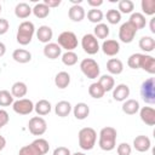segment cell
Returning <instances> with one entry per match:
<instances>
[{
  "mask_svg": "<svg viewBox=\"0 0 155 155\" xmlns=\"http://www.w3.org/2000/svg\"><path fill=\"white\" fill-rule=\"evenodd\" d=\"M98 84L103 87V90L105 92H109V91H113V88L115 87V80L111 75L109 74H104L102 76H99L98 79Z\"/></svg>",
  "mask_w": 155,
  "mask_h": 155,
  "instance_id": "cell-29",
  "label": "cell"
},
{
  "mask_svg": "<svg viewBox=\"0 0 155 155\" xmlns=\"http://www.w3.org/2000/svg\"><path fill=\"white\" fill-rule=\"evenodd\" d=\"M139 108H140V105H139V102L137 99H126L122 103V107H121L122 111L127 115L137 114L139 111Z\"/></svg>",
  "mask_w": 155,
  "mask_h": 155,
  "instance_id": "cell-25",
  "label": "cell"
},
{
  "mask_svg": "<svg viewBox=\"0 0 155 155\" xmlns=\"http://www.w3.org/2000/svg\"><path fill=\"white\" fill-rule=\"evenodd\" d=\"M116 137L117 132L111 126H105L99 131L98 145L104 151H111L116 147Z\"/></svg>",
  "mask_w": 155,
  "mask_h": 155,
  "instance_id": "cell-1",
  "label": "cell"
},
{
  "mask_svg": "<svg viewBox=\"0 0 155 155\" xmlns=\"http://www.w3.org/2000/svg\"><path fill=\"white\" fill-rule=\"evenodd\" d=\"M130 87L126 84H119L113 88V98L116 102H125L130 96Z\"/></svg>",
  "mask_w": 155,
  "mask_h": 155,
  "instance_id": "cell-12",
  "label": "cell"
},
{
  "mask_svg": "<svg viewBox=\"0 0 155 155\" xmlns=\"http://www.w3.org/2000/svg\"><path fill=\"white\" fill-rule=\"evenodd\" d=\"M149 27H150V31H151L153 34H155V18H151V19H150Z\"/></svg>",
  "mask_w": 155,
  "mask_h": 155,
  "instance_id": "cell-51",
  "label": "cell"
},
{
  "mask_svg": "<svg viewBox=\"0 0 155 155\" xmlns=\"http://www.w3.org/2000/svg\"><path fill=\"white\" fill-rule=\"evenodd\" d=\"M34 34H35V25H34V23L30 22V21H23L18 25L16 40H17V42L19 45L25 46V45L31 42Z\"/></svg>",
  "mask_w": 155,
  "mask_h": 155,
  "instance_id": "cell-3",
  "label": "cell"
},
{
  "mask_svg": "<svg viewBox=\"0 0 155 155\" xmlns=\"http://www.w3.org/2000/svg\"><path fill=\"white\" fill-rule=\"evenodd\" d=\"M34 110L39 116H45L51 113L52 105L47 99H40L34 104Z\"/></svg>",
  "mask_w": 155,
  "mask_h": 155,
  "instance_id": "cell-24",
  "label": "cell"
},
{
  "mask_svg": "<svg viewBox=\"0 0 155 155\" xmlns=\"http://www.w3.org/2000/svg\"><path fill=\"white\" fill-rule=\"evenodd\" d=\"M139 69H143L144 71L149 73V74H155V58L150 54H142V59H140V65Z\"/></svg>",
  "mask_w": 155,
  "mask_h": 155,
  "instance_id": "cell-18",
  "label": "cell"
},
{
  "mask_svg": "<svg viewBox=\"0 0 155 155\" xmlns=\"http://www.w3.org/2000/svg\"><path fill=\"white\" fill-rule=\"evenodd\" d=\"M71 110H73V107L68 101H59L54 105V113L59 117H67L71 113Z\"/></svg>",
  "mask_w": 155,
  "mask_h": 155,
  "instance_id": "cell-21",
  "label": "cell"
},
{
  "mask_svg": "<svg viewBox=\"0 0 155 155\" xmlns=\"http://www.w3.org/2000/svg\"><path fill=\"white\" fill-rule=\"evenodd\" d=\"M62 58V63L64 65H68V67H71V65H75L78 63V54L74 52V51H65L64 53H62L61 56Z\"/></svg>",
  "mask_w": 155,
  "mask_h": 155,
  "instance_id": "cell-34",
  "label": "cell"
},
{
  "mask_svg": "<svg viewBox=\"0 0 155 155\" xmlns=\"http://www.w3.org/2000/svg\"><path fill=\"white\" fill-rule=\"evenodd\" d=\"M128 22L137 29V31L139 29H143L147 24V19H145V16L140 12H132V15L130 16V19Z\"/></svg>",
  "mask_w": 155,
  "mask_h": 155,
  "instance_id": "cell-27",
  "label": "cell"
},
{
  "mask_svg": "<svg viewBox=\"0 0 155 155\" xmlns=\"http://www.w3.org/2000/svg\"><path fill=\"white\" fill-rule=\"evenodd\" d=\"M140 6L143 15L153 16L155 13V0H142Z\"/></svg>",
  "mask_w": 155,
  "mask_h": 155,
  "instance_id": "cell-38",
  "label": "cell"
},
{
  "mask_svg": "<svg viewBox=\"0 0 155 155\" xmlns=\"http://www.w3.org/2000/svg\"><path fill=\"white\" fill-rule=\"evenodd\" d=\"M10 29V23L6 18H0V35H4Z\"/></svg>",
  "mask_w": 155,
  "mask_h": 155,
  "instance_id": "cell-45",
  "label": "cell"
},
{
  "mask_svg": "<svg viewBox=\"0 0 155 155\" xmlns=\"http://www.w3.org/2000/svg\"><path fill=\"white\" fill-rule=\"evenodd\" d=\"M10 120V116H8V113L4 109H0V128H2L4 126L7 125Z\"/></svg>",
  "mask_w": 155,
  "mask_h": 155,
  "instance_id": "cell-44",
  "label": "cell"
},
{
  "mask_svg": "<svg viewBox=\"0 0 155 155\" xmlns=\"http://www.w3.org/2000/svg\"><path fill=\"white\" fill-rule=\"evenodd\" d=\"M71 111H73L75 119H78V120H85L90 115V107L86 103L80 102V103H76L73 107V110Z\"/></svg>",
  "mask_w": 155,
  "mask_h": 155,
  "instance_id": "cell-19",
  "label": "cell"
},
{
  "mask_svg": "<svg viewBox=\"0 0 155 155\" xmlns=\"http://www.w3.org/2000/svg\"><path fill=\"white\" fill-rule=\"evenodd\" d=\"M80 69L87 79L94 80V79L99 78V74H101L99 64L93 58H84L80 62Z\"/></svg>",
  "mask_w": 155,
  "mask_h": 155,
  "instance_id": "cell-4",
  "label": "cell"
},
{
  "mask_svg": "<svg viewBox=\"0 0 155 155\" xmlns=\"http://www.w3.org/2000/svg\"><path fill=\"white\" fill-rule=\"evenodd\" d=\"M142 54H143V53H133V54H131V56L128 57V59H127V65H128L131 69H139Z\"/></svg>",
  "mask_w": 155,
  "mask_h": 155,
  "instance_id": "cell-41",
  "label": "cell"
},
{
  "mask_svg": "<svg viewBox=\"0 0 155 155\" xmlns=\"http://www.w3.org/2000/svg\"><path fill=\"white\" fill-rule=\"evenodd\" d=\"M28 93V87H27V84L23 82V81H16L12 86H11V94L13 96V98H23L25 94Z\"/></svg>",
  "mask_w": 155,
  "mask_h": 155,
  "instance_id": "cell-23",
  "label": "cell"
},
{
  "mask_svg": "<svg viewBox=\"0 0 155 155\" xmlns=\"http://www.w3.org/2000/svg\"><path fill=\"white\" fill-rule=\"evenodd\" d=\"M73 2V5H80L82 2V0H70Z\"/></svg>",
  "mask_w": 155,
  "mask_h": 155,
  "instance_id": "cell-52",
  "label": "cell"
},
{
  "mask_svg": "<svg viewBox=\"0 0 155 155\" xmlns=\"http://www.w3.org/2000/svg\"><path fill=\"white\" fill-rule=\"evenodd\" d=\"M69 84H70V75H69V73L59 71V73L56 74V76H54V85L58 88L64 90V88H67L69 86Z\"/></svg>",
  "mask_w": 155,
  "mask_h": 155,
  "instance_id": "cell-28",
  "label": "cell"
},
{
  "mask_svg": "<svg viewBox=\"0 0 155 155\" xmlns=\"http://www.w3.org/2000/svg\"><path fill=\"white\" fill-rule=\"evenodd\" d=\"M52 155H71V153H70L69 148H67V147H57L53 150Z\"/></svg>",
  "mask_w": 155,
  "mask_h": 155,
  "instance_id": "cell-46",
  "label": "cell"
},
{
  "mask_svg": "<svg viewBox=\"0 0 155 155\" xmlns=\"http://www.w3.org/2000/svg\"><path fill=\"white\" fill-rule=\"evenodd\" d=\"M18 155H41V153L36 148V145L31 142L30 144L22 147L19 149V151H18Z\"/></svg>",
  "mask_w": 155,
  "mask_h": 155,
  "instance_id": "cell-39",
  "label": "cell"
},
{
  "mask_svg": "<svg viewBox=\"0 0 155 155\" xmlns=\"http://www.w3.org/2000/svg\"><path fill=\"white\" fill-rule=\"evenodd\" d=\"M12 58L17 63L25 64V63L31 61V53L28 50H25V48H16L12 52Z\"/></svg>",
  "mask_w": 155,
  "mask_h": 155,
  "instance_id": "cell-20",
  "label": "cell"
},
{
  "mask_svg": "<svg viewBox=\"0 0 155 155\" xmlns=\"http://www.w3.org/2000/svg\"><path fill=\"white\" fill-rule=\"evenodd\" d=\"M31 7L27 2H18L15 7V15L19 19H25L31 15Z\"/></svg>",
  "mask_w": 155,
  "mask_h": 155,
  "instance_id": "cell-26",
  "label": "cell"
},
{
  "mask_svg": "<svg viewBox=\"0 0 155 155\" xmlns=\"http://www.w3.org/2000/svg\"><path fill=\"white\" fill-rule=\"evenodd\" d=\"M88 94L94 98V99H101L104 94H105V91L103 90V87L98 84V81L96 82H92L90 86H88Z\"/></svg>",
  "mask_w": 155,
  "mask_h": 155,
  "instance_id": "cell-31",
  "label": "cell"
},
{
  "mask_svg": "<svg viewBox=\"0 0 155 155\" xmlns=\"http://www.w3.org/2000/svg\"><path fill=\"white\" fill-rule=\"evenodd\" d=\"M71 155H86V154L82 153V151H76V153H74V154H71Z\"/></svg>",
  "mask_w": 155,
  "mask_h": 155,
  "instance_id": "cell-53",
  "label": "cell"
},
{
  "mask_svg": "<svg viewBox=\"0 0 155 155\" xmlns=\"http://www.w3.org/2000/svg\"><path fill=\"white\" fill-rule=\"evenodd\" d=\"M138 46L144 52H153L155 48V40L151 36H142L139 39Z\"/></svg>",
  "mask_w": 155,
  "mask_h": 155,
  "instance_id": "cell-30",
  "label": "cell"
},
{
  "mask_svg": "<svg viewBox=\"0 0 155 155\" xmlns=\"http://www.w3.org/2000/svg\"><path fill=\"white\" fill-rule=\"evenodd\" d=\"M13 96L7 90H0V107H8L13 104Z\"/></svg>",
  "mask_w": 155,
  "mask_h": 155,
  "instance_id": "cell-37",
  "label": "cell"
},
{
  "mask_svg": "<svg viewBox=\"0 0 155 155\" xmlns=\"http://www.w3.org/2000/svg\"><path fill=\"white\" fill-rule=\"evenodd\" d=\"M57 44L59 45L61 48H64L65 51H73L78 47L79 42H78V38H76L75 33L65 30V31H62L58 35Z\"/></svg>",
  "mask_w": 155,
  "mask_h": 155,
  "instance_id": "cell-5",
  "label": "cell"
},
{
  "mask_svg": "<svg viewBox=\"0 0 155 155\" xmlns=\"http://www.w3.org/2000/svg\"><path fill=\"white\" fill-rule=\"evenodd\" d=\"M31 12L36 18H46L50 15V8L44 2H39L31 8Z\"/></svg>",
  "mask_w": 155,
  "mask_h": 155,
  "instance_id": "cell-33",
  "label": "cell"
},
{
  "mask_svg": "<svg viewBox=\"0 0 155 155\" xmlns=\"http://www.w3.org/2000/svg\"><path fill=\"white\" fill-rule=\"evenodd\" d=\"M107 70L113 75H119L124 71V63L119 58H110L107 62Z\"/></svg>",
  "mask_w": 155,
  "mask_h": 155,
  "instance_id": "cell-22",
  "label": "cell"
},
{
  "mask_svg": "<svg viewBox=\"0 0 155 155\" xmlns=\"http://www.w3.org/2000/svg\"><path fill=\"white\" fill-rule=\"evenodd\" d=\"M142 99L148 104L155 103V80L154 78H148L140 85Z\"/></svg>",
  "mask_w": 155,
  "mask_h": 155,
  "instance_id": "cell-6",
  "label": "cell"
},
{
  "mask_svg": "<svg viewBox=\"0 0 155 155\" xmlns=\"http://www.w3.org/2000/svg\"><path fill=\"white\" fill-rule=\"evenodd\" d=\"M5 53H6V46H5V44H4V42H1V41H0V58H1Z\"/></svg>",
  "mask_w": 155,
  "mask_h": 155,
  "instance_id": "cell-50",
  "label": "cell"
},
{
  "mask_svg": "<svg viewBox=\"0 0 155 155\" xmlns=\"http://www.w3.org/2000/svg\"><path fill=\"white\" fill-rule=\"evenodd\" d=\"M139 116H140V120L145 125H148V126L155 125V109L153 107L139 108Z\"/></svg>",
  "mask_w": 155,
  "mask_h": 155,
  "instance_id": "cell-15",
  "label": "cell"
},
{
  "mask_svg": "<svg viewBox=\"0 0 155 155\" xmlns=\"http://www.w3.org/2000/svg\"><path fill=\"white\" fill-rule=\"evenodd\" d=\"M5 147H6V138L0 134V151H2Z\"/></svg>",
  "mask_w": 155,
  "mask_h": 155,
  "instance_id": "cell-49",
  "label": "cell"
},
{
  "mask_svg": "<svg viewBox=\"0 0 155 155\" xmlns=\"http://www.w3.org/2000/svg\"><path fill=\"white\" fill-rule=\"evenodd\" d=\"M44 56L48 59H57L62 56V48L57 42H48L44 46Z\"/></svg>",
  "mask_w": 155,
  "mask_h": 155,
  "instance_id": "cell-14",
  "label": "cell"
},
{
  "mask_svg": "<svg viewBox=\"0 0 155 155\" xmlns=\"http://www.w3.org/2000/svg\"><path fill=\"white\" fill-rule=\"evenodd\" d=\"M81 46L87 54H96L101 50L98 39L93 34H85L81 39Z\"/></svg>",
  "mask_w": 155,
  "mask_h": 155,
  "instance_id": "cell-8",
  "label": "cell"
},
{
  "mask_svg": "<svg viewBox=\"0 0 155 155\" xmlns=\"http://www.w3.org/2000/svg\"><path fill=\"white\" fill-rule=\"evenodd\" d=\"M42 2H44L50 10H51V8H54V7H58V6L62 4L61 0H44Z\"/></svg>",
  "mask_w": 155,
  "mask_h": 155,
  "instance_id": "cell-47",
  "label": "cell"
},
{
  "mask_svg": "<svg viewBox=\"0 0 155 155\" xmlns=\"http://www.w3.org/2000/svg\"><path fill=\"white\" fill-rule=\"evenodd\" d=\"M79 147L82 150H92L97 142V132L92 127H84L78 133Z\"/></svg>",
  "mask_w": 155,
  "mask_h": 155,
  "instance_id": "cell-2",
  "label": "cell"
},
{
  "mask_svg": "<svg viewBox=\"0 0 155 155\" xmlns=\"http://www.w3.org/2000/svg\"><path fill=\"white\" fill-rule=\"evenodd\" d=\"M87 4H88L92 8H98L99 6L103 5V0H87Z\"/></svg>",
  "mask_w": 155,
  "mask_h": 155,
  "instance_id": "cell-48",
  "label": "cell"
},
{
  "mask_svg": "<svg viewBox=\"0 0 155 155\" xmlns=\"http://www.w3.org/2000/svg\"><path fill=\"white\" fill-rule=\"evenodd\" d=\"M109 33H110L109 27L105 23H98L93 28V35L97 39H107L109 36Z\"/></svg>",
  "mask_w": 155,
  "mask_h": 155,
  "instance_id": "cell-32",
  "label": "cell"
},
{
  "mask_svg": "<svg viewBox=\"0 0 155 155\" xmlns=\"http://www.w3.org/2000/svg\"><path fill=\"white\" fill-rule=\"evenodd\" d=\"M103 17H104V15H103L102 10H99V8H91L87 11V19L91 23H94V24L102 23Z\"/></svg>",
  "mask_w": 155,
  "mask_h": 155,
  "instance_id": "cell-35",
  "label": "cell"
},
{
  "mask_svg": "<svg viewBox=\"0 0 155 155\" xmlns=\"http://www.w3.org/2000/svg\"><path fill=\"white\" fill-rule=\"evenodd\" d=\"M33 143L36 145V148L39 149V151L41 153V155H45L46 153H48L50 150V144L45 138H36L35 140H33Z\"/></svg>",
  "mask_w": 155,
  "mask_h": 155,
  "instance_id": "cell-42",
  "label": "cell"
},
{
  "mask_svg": "<svg viewBox=\"0 0 155 155\" xmlns=\"http://www.w3.org/2000/svg\"><path fill=\"white\" fill-rule=\"evenodd\" d=\"M105 17H107L108 23H110V24H117V23L121 21V13H120L116 8H110V10H108Z\"/></svg>",
  "mask_w": 155,
  "mask_h": 155,
  "instance_id": "cell-40",
  "label": "cell"
},
{
  "mask_svg": "<svg viewBox=\"0 0 155 155\" xmlns=\"http://www.w3.org/2000/svg\"><path fill=\"white\" fill-rule=\"evenodd\" d=\"M1 11H2V6H1V4H0V13H1Z\"/></svg>",
  "mask_w": 155,
  "mask_h": 155,
  "instance_id": "cell-54",
  "label": "cell"
},
{
  "mask_svg": "<svg viewBox=\"0 0 155 155\" xmlns=\"http://www.w3.org/2000/svg\"><path fill=\"white\" fill-rule=\"evenodd\" d=\"M137 34V29L127 21L125 23L121 24V27L119 28V39L121 42L124 44H130L133 41L134 36Z\"/></svg>",
  "mask_w": 155,
  "mask_h": 155,
  "instance_id": "cell-9",
  "label": "cell"
},
{
  "mask_svg": "<svg viewBox=\"0 0 155 155\" xmlns=\"http://www.w3.org/2000/svg\"><path fill=\"white\" fill-rule=\"evenodd\" d=\"M116 153L117 155H131L132 153V147L128 143H120L116 148Z\"/></svg>",
  "mask_w": 155,
  "mask_h": 155,
  "instance_id": "cell-43",
  "label": "cell"
},
{
  "mask_svg": "<svg viewBox=\"0 0 155 155\" xmlns=\"http://www.w3.org/2000/svg\"><path fill=\"white\" fill-rule=\"evenodd\" d=\"M12 109L18 115H29L34 110V103L28 98H21L13 102Z\"/></svg>",
  "mask_w": 155,
  "mask_h": 155,
  "instance_id": "cell-10",
  "label": "cell"
},
{
  "mask_svg": "<svg viewBox=\"0 0 155 155\" xmlns=\"http://www.w3.org/2000/svg\"><path fill=\"white\" fill-rule=\"evenodd\" d=\"M133 148L139 153H145L151 148V142L148 136L139 134L133 139Z\"/></svg>",
  "mask_w": 155,
  "mask_h": 155,
  "instance_id": "cell-13",
  "label": "cell"
},
{
  "mask_svg": "<svg viewBox=\"0 0 155 155\" xmlns=\"http://www.w3.org/2000/svg\"><path fill=\"white\" fill-rule=\"evenodd\" d=\"M36 38L42 44H48L53 38V30L48 25H40L39 29H36Z\"/></svg>",
  "mask_w": 155,
  "mask_h": 155,
  "instance_id": "cell-16",
  "label": "cell"
},
{
  "mask_svg": "<svg viewBox=\"0 0 155 155\" xmlns=\"http://www.w3.org/2000/svg\"><path fill=\"white\" fill-rule=\"evenodd\" d=\"M134 10V4L131 0H120L117 4V11L120 13H132Z\"/></svg>",
  "mask_w": 155,
  "mask_h": 155,
  "instance_id": "cell-36",
  "label": "cell"
},
{
  "mask_svg": "<svg viewBox=\"0 0 155 155\" xmlns=\"http://www.w3.org/2000/svg\"><path fill=\"white\" fill-rule=\"evenodd\" d=\"M28 130L33 136H42L47 131V122L41 116H33L29 119Z\"/></svg>",
  "mask_w": 155,
  "mask_h": 155,
  "instance_id": "cell-7",
  "label": "cell"
},
{
  "mask_svg": "<svg viewBox=\"0 0 155 155\" xmlns=\"http://www.w3.org/2000/svg\"><path fill=\"white\" fill-rule=\"evenodd\" d=\"M101 48L104 54H107L109 57H114L120 52V44H119V41H116L114 39H107L103 41Z\"/></svg>",
  "mask_w": 155,
  "mask_h": 155,
  "instance_id": "cell-11",
  "label": "cell"
},
{
  "mask_svg": "<svg viewBox=\"0 0 155 155\" xmlns=\"http://www.w3.org/2000/svg\"><path fill=\"white\" fill-rule=\"evenodd\" d=\"M86 16L85 8L81 5H73L68 10V17L73 22H81Z\"/></svg>",
  "mask_w": 155,
  "mask_h": 155,
  "instance_id": "cell-17",
  "label": "cell"
}]
</instances>
